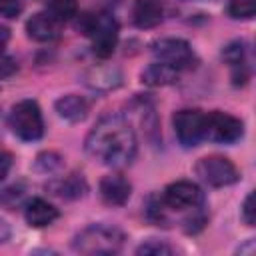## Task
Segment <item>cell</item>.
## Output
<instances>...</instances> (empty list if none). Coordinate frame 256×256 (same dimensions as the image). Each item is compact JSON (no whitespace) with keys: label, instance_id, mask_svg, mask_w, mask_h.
Segmentation results:
<instances>
[{"label":"cell","instance_id":"17","mask_svg":"<svg viewBox=\"0 0 256 256\" xmlns=\"http://www.w3.org/2000/svg\"><path fill=\"white\" fill-rule=\"evenodd\" d=\"M56 112L60 118H64L68 122H82L88 114V104L82 96L66 94L56 100Z\"/></svg>","mask_w":256,"mask_h":256},{"label":"cell","instance_id":"21","mask_svg":"<svg viewBox=\"0 0 256 256\" xmlns=\"http://www.w3.org/2000/svg\"><path fill=\"white\" fill-rule=\"evenodd\" d=\"M22 198H24V188L22 186H8L0 192V206L12 208L18 202H22Z\"/></svg>","mask_w":256,"mask_h":256},{"label":"cell","instance_id":"27","mask_svg":"<svg viewBox=\"0 0 256 256\" xmlns=\"http://www.w3.org/2000/svg\"><path fill=\"white\" fill-rule=\"evenodd\" d=\"M8 238H10V224L4 218H0V244H4Z\"/></svg>","mask_w":256,"mask_h":256},{"label":"cell","instance_id":"2","mask_svg":"<svg viewBox=\"0 0 256 256\" xmlns=\"http://www.w3.org/2000/svg\"><path fill=\"white\" fill-rule=\"evenodd\" d=\"M122 244L124 232L110 224H90L82 228L72 240V248L86 256L116 254L122 250Z\"/></svg>","mask_w":256,"mask_h":256},{"label":"cell","instance_id":"15","mask_svg":"<svg viewBox=\"0 0 256 256\" xmlns=\"http://www.w3.org/2000/svg\"><path fill=\"white\" fill-rule=\"evenodd\" d=\"M24 218H26V222H28L30 226H34V228H44V226L52 224V222L58 218V210H56L50 202H46V200H42V198H34V200H30V202L26 204V208H24Z\"/></svg>","mask_w":256,"mask_h":256},{"label":"cell","instance_id":"5","mask_svg":"<svg viewBox=\"0 0 256 256\" xmlns=\"http://www.w3.org/2000/svg\"><path fill=\"white\" fill-rule=\"evenodd\" d=\"M194 172L196 176L208 184V186H214V188H220V186H230L234 184L240 174H238V168L224 156H218V154H212V156H206V158H200L194 166Z\"/></svg>","mask_w":256,"mask_h":256},{"label":"cell","instance_id":"19","mask_svg":"<svg viewBox=\"0 0 256 256\" xmlns=\"http://www.w3.org/2000/svg\"><path fill=\"white\" fill-rule=\"evenodd\" d=\"M48 14L56 20V22H66L76 14V0H48Z\"/></svg>","mask_w":256,"mask_h":256},{"label":"cell","instance_id":"28","mask_svg":"<svg viewBox=\"0 0 256 256\" xmlns=\"http://www.w3.org/2000/svg\"><path fill=\"white\" fill-rule=\"evenodd\" d=\"M8 40H10V30H8L6 26H2V24H0V50L8 44Z\"/></svg>","mask_w":256,"mask_h":256},{"label":"cell","instance_id":"9","mask_svg":"<svg viewBox=\"0 0 256 256\" xmlns=\"http://www.w3.org/2000/svg\"><path fill=\"white\" fill-rule=\"evenodd\" d=\"M244 134L242 122L226 112H210L206 114V138L220 144H234Z\"/></svg>","mask_w":256,"mask_h":256},{"label":"cell","instance_id":"20","mask_svg":"<svg viewBox=\"0 0 256 256\" xmlns=\"http://www.w3.org/2000/svg\"><path fill=\"white\" fill-rule=\"evenodd\" d=\"M256 12V0H230L228 14L236 20H248Z\"/></svg>","mask_w":256,"mask_h":256},{"label":"cell","instance_id":"13","mask_svg":"<svg viewBox=\"0 0 256 256\" xmlns=\"http://www.w3.org/2000/svg\"><path fill=\"white\" fill-rule=\"evenodd\" d=\"M26 32L36 42H52L60 34V22H56L48 12H38L26 22Z\"/></svg>","mask_w":256,"mask_h":256},{"label":"cell","instance_id":"11","mask_svg":"<svg viewBox=\"0 0 256 256\" xmlns=\"http://www.w3.org/2000/svg\"><path fill=\"white\" fill-rule=\"evenodd\" d=\"M132 194V184L120 174H108L100 180V196L110 206H122Z\"/></svg>","mask_w":256,"mask_h":256},{"label":"cell","instance_id":"16","mask_svg":"<svg viewBox=\"0 0 256 256\" xmlns=\"http://www.w3.org/2000/svg\"><path fill=\"white\" fill-rule=\"evenodd\" d=\"M86 182L80 174H70V176H64V178H56L48 184V190L54 194V196H60L64 200H76L80 196L86 194Z\"/></svg>","mask_w":256,"mask_h":256},{"label":"cell","instance_id":"12","mask_svg":"<svg viewBox=\"0 0 256 256\" xmlns=\"http://www.w3.org/2000/svg\"><path fill=\"white\" fill-rule=\"evenodd\" d=\"M222 58L232 66V82L234 86H242L246 84V80L250 78V70H248V62H246V44L244 42H230L224 50H222Z\"/></svg>","mask_w":256,"mask_h":256},{"label":"cell","instance_id":"24","mask_svg":"<svg viewBox=\"0 0 256 256\" xmlns=\"http://www.w3.org/2000/svg\"><path fill=\"white\" fill-rule=\"evenodd\" d=\"M22 6L20 0H0V16L4 18H16L20 14Z\"/></svg>","mask_w":256,"mask_h":256},{"label":"cell","instance_id":"6","mask_svg":"<svg viewBox=\"0 0 256 256\" xmlns=\"http://www.w3.org/2000/svg\"><path fill=\"white\" fill-rule=\"evenodd\" d=\"M152 54L156 58V62L168 64L172 68H176L178 72L192 68L196 62V56L190 48V44L182 38H162L156 40L152 44Z\"/></svg>","mask_w":256,"mask_h":256},{"label":"cell","instance_id":"14","mask_svg":"<svg viewBox=\"0 0 256 256\" xmlns=\"http://www.w3.org/2000/svg\"><path fill=\"white\" fill-rule=\"evenodd\" d=\"M132 20L138 28H154L162 22L160 0H136L132 6Z\"/></svg>","mask_w":256,"mask_h":256},{"label":"cell","instance_id":"3","mask_svg":"<svg viewBox=\"0 0 256 256\" xmlns=\"http://www.w3.org/2000/svg\"><path fill=\"white\" fill-rule=\"evenodd\" d=\"M78 30L92 40V50L98 58H108L118 44V22L110 14H84Z\"/></svg>","mask_w":256,"mask_h":256},{"label":"cell","instance_id":"7","mask_svg":"<svg viewBox=\"0 0 256 256\" xmlns=\"http://www.w3.org/2000/svg\"><path fill=\"white\" fill-rule=\"evenodd\" d=\"M174 122V132L178 142L184 148L198 146L202 140H206V114L200 110H178L172 118Z\"/></svg>","mask_w":256,"mask_h":256},{"label":"cell","instance_id":"23","mask_svg":"<svg viewBox=\"0 0 256 256\" xmlns=\"http://www.w3.org/2000/svg\"><path fill=\"white\" fill-rule=\"evenodd\" d=\"M242 220L248 224V226H254L256 224V208H254V192H250L242 204Z\"/></svg>","mask_w":256,"mask_h":256},{"label":"cell","instance_id":"10","mask_svg":"<svg viewBox=\"0 0 256 256\" xmlns=\"http://www.w3.org/2000/svg\"><path fill=\"white\" fill-rule=\"evenodd\" d=\"M84 82H86L88 88H92L96 92H108V90H114V88L120 86L122 72H120V68H116L112 64L92 66L90 70H86Z\"/></svg>","mask_w":256,"mask_h":256},{"label":"cell","instance_id":"25","mask_svg":"<svg viewBox=\"0 0 256 256\" xmlns=\"http://www.w3.org/2000/svg\"><path fill=\"white\" fill-rule=\"evenodd\" d=\"M16 70H18V66H16L14 58H10L8 54L0 52V78H10Z\"/></svg>","mask_w":256,"mask_h":256},{"label":"cell","instance_id":"22","mask_svg":"<svg viewBox=\"0 0 256 256\" xmlns=\"http://www.w3.org/2000/svg\"><path fill=\"white\" fill-rule=\"evenodd\" d=\"M136 254H172V248L160 240H148L136 248Z\"/></svg>","mask_w":256,"mask_h":256},{"label":"cell","instance_id":"1","mask_svg":"<svg viewBox=\"0 0 256 256\" xmlns=\"http://www.w3.org/2000/svg\"><path fill=\"white\" fill-rule=\"evenodd\" d=\"M86 152L100 164L122 168L136 156V134L120 114L102 116L86 136Z\"/></svg>","mask_w":256,"mask_h":256},{"label":"cell","instance_id":"18","mask_svg":"<svg viewBox=\"0 0 256 256\" xmlns=\"http://www.w3.org/2000/svg\"><path fill=\"white\" fill-rule=\"evenodd\" d=\"M180 76V72L168 64H162V62H152L150 66H146L140 74L142 82L148 84V86H168L172 82H176Z\"/></svg>","mask_w":256,"mask_h":256},{"label":"cell","instance_id":"26","mask_svg":"<svg viewBox=\"0 0 256 256\" xmlns=\"http://www.w3.org/2000/svg\"><path fill=\"white\" fill-rule=\"evenodd\" d=\"M10 166H12V156H10L6 150H2V148H0V182L6 178V174H8Z\"/></svg>","mask_w":256,"mask_h":256},{"label":"cell","instance_id":"8","mask_svg":"<svg viewBox=\"0 0 256 256\" xmlns=\"http://www.w3.org/2000/svg\"><path fill=\"white\" fill-rule=\"evenodd\" d=\"M204 202V194L198 184L190 180H178L166 186L162 194V204L172 210H194Z\"/></svg>","mask_w":256,"mask_h":256},{"label":"cell","instance_id":"4","mask_svg":"<svg viewBox=\"0 0 256 256\" xmlns=\"http://www.w3.org/2000/svg\"><path fill=\"white\" fill-rule=\"evenodd\" d=\"M10 130L24 142H34L44 134V120L40 106L34 100H22L12 106L8 116Z\"/></svg>","mask_w":256,"mask_h":256}]
</instances>
